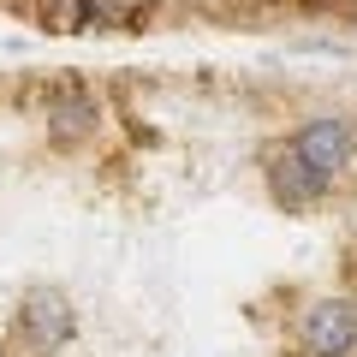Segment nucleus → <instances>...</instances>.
I'll return each instance as SVG.
<instances>
[{
    "label": "nucleus",
    "instance_id": "nucleus-1",
    "mask_svg": "<svg viewBox=\"0 0 357 357\" xmlns=\"http://www.w3.org/2000/svg\"><path fill=\"white\" fill-rule=\"evenodd\" d=\"M77 340V304L66 286H24L13 304V351L18 357H60Z\"/></svg>",
    "mask_w": 357,
    "mask_h": 357
},
{
    "label": "nucleus",
    "instance_id": "nucleus-2",
    "mask_svg": "<svg viewBox=\"0 0 357 357\" xmlns=\"http://www.w3.org/2000/svg\"><path fill=\"white\" fill-rule=\"evenodd\" d=\"M286 143H292L321 178H333V185L357 167V119L340 114V107H310V114H298L292 126H286Z\"/></svg>",
    "mask_w": 357,
    "mask_h": 357
},
{
    "label": "nucleus",
    "instance_id": "nucleus-3",
    "mask_svg": "<svg viewBox=\"0 0 357 357\" xmlns=\"http://www.w3.org/2000/svg\"><path fill=\"white\" fill-rule=\"evenodd\" d=\"M298 357H357V292H316L292 316Z\"/></svg>",
    "mask_w": 357,
    "mask_h": 357
},
{
    "label": "nucleus",
    "instance_id": "nucleus-4",
    "mask_svg": "<svg viewBox=\"0 0 357 357\" xmlns=\"http://www.w3.org/2000/svg\"><path fill=\"white\" fill-rule=\"evenodd\" d=\"M262 191H268V203L286 208V215H310V208H321L340 185H333V178H321L286 137H274V143L262 149Z\"/></svg>",
    "mask_w": 357,
    "mask_h": 357
},
{
    "label": "nucleus",
    "instance_id": "nucleus-5",
    "mask_svg": "<svg viewBox=\"0 0 357 357\" xmlns=\"http://www.w3.org/2000/svg\"><path fill=\"white\" fill-rule=\"evenodd\" d=\"M42 126H48L54 149H84V143L102 137L107 114H102V102H96L84 84H54L48 102H42Z\"/></svg>",
    "mask_w": 357,
    "mask_h": 357
},
{
    "label": "nucleus",
    "instance_id": "nucleus-6",
    "mask_svg": "<svg viewBox=\"0 0 357 357\" xmlns=\"http://www.w3.org/2000/svg\"><path fill=\"white\" fill-rule=\"evenodd\" d=\"M0 357H18V351H13V340H6V333H0Z\"/></svg>",
    "mask_w": 357,
    "mask_h": 357
},
{
    "label": "nucleus",
    "instance_id": "nucleus-7",
    "mask_svg": "<svg viewBox=\"0 0 357 357\" xmlns=\"http://www.w3.org/2000/svg\"><path fill=\"white\" fill-rule=\"evenodd\" d=\"M351 30H357V18H351Z\"/></svg>",
    "mask_w": 357,
    "mask_h": 357
}]
</instances>
